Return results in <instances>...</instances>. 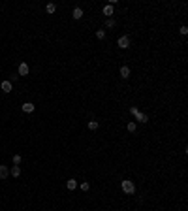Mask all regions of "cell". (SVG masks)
<instances>
[{"mask_svg": "<svg viewBox=\"0 0 188 211\" xmlns=\"http://www.w3.org/2000/svg\"><path fill=\"white\" fill-rule=\"evenodd\" d=\"M121 187H122V192L124 194H134L135 192V185H134V181H130V179H124V181L121 183Z\"/></svg>", "mask_w": 188, "mask_h": 211, "instance_id": "cell-1", "label": "cell"}, {"mask_svg": "<svg viewBox=\"0 0 188 211\" xmlns=\"http://www.w3.org/2000/svg\"><path fill=\"white\" fill-rule=\"evenodd\" d=\"M117 45L121 47V49H128V47L132 45L130 36H121V38H119V42H117Z\"/></svg>", "mask_w": 188, "mask_h": 211, "instance_id": "cell-2", "label": "cell"}, {"mask_svg": "<svg viewBox=\"0 0 188 211\" xmlns=\"http://www.w3.org/2000/svg\"><path fill=\"white\" fill-rule=\"evenodd\" d=\"M28 72H30V68H28V64H26V62H21V64H19L17 75H28Z\"/></svg>", "mask_w": 188, "mask_h": 211, "instance_id": "cell-3", "label": "cell"}, {"mask_svg": "<svg viewBox=\"0 0 188 211\" xmlns=\"http://www.w3.org/2000/svg\"><path fill=\"white\" fill-rule=\"evenodd\" d=\"M103 15H107V19H111L115 15V8L111 6V4H105V6H103Z\"/></svg>", "mask_w": 188, "mask_h": 211, "instance_id": "cell-4", "label": "cell"}, {"mask_svg": "<svg viewBox=\"0 0 188 211\" xmlns=\"http://www.w3.org/2000/svg\"><path fill=\"white\" fill-rule=\"evenodd\" d=\"M0 89H2V93H11V91H13V85H11V81H2L0 83Z\"/></svg>", "mask_w": 188, "mask_h": 211, "instance_id": "cell-5", "label": "cell"}, {"mask_svg": "<svg viewBox=\"0 0 188 211\" xmlns=\"http://www.w3.org/2000/svg\"><path fill=\"white\" fill-rule=\"evenodd\" d=\"M130 74H132V70L128 68V66H122V68L119 70V75H121L122 79H128V77H130Z\"/></svg>", "mask_w": 188, "mask_h": 211, "instance_id": "cell-6", "label": "cell"}, {"mask_svg": "<svg viewBox=\"0 0 188 211\" xmlns=\"http://www.w3.org/2000/svg\"><path fill=\"white\" fill-rule=\"evenodd\" d=\"M34 107H36V106L32 104V102H25V104L21 106V109L25 111V113H32V111H34Z\"/></svg>", "mask_w": 188, "mask_h": 211, "instance_id": "cell-7", "label": "cell"}, {"mask_svg": "<svg viewBox=\"0 0 188 211\" xmlns=\"http://www.w3.org/2000/svg\"><path fill=\"white\" fill-rule=\"evenodd\" d=\"M71 17H74L75 21H79V19L83 17V10H81V8H74V11H71Z\"/></svg>", "mask_w": 188, "mask_h": 211, "instance_id": "cell-8", "label": "cell"}, {"mask_svg": "<svg viewBox=\"0 0 188 211\" xmlns=\"http://www.w3.org/2000/svg\"><path fill=\"white\" fill-rule=\"evenodd\" d=\"M134 117H135V121H139V123H147V121H149L147 113H141V111H137V113H135Z\"/></svg>", "mask_w": 188, "mask_h": 211, "instance_id": "cell-9", "label": "cell"}, {"mask_svg": "<svg viewBox=\"0 0 188 211\" xmlns=\"http://www.w3.org/2000/svg\"><path fill=\"white\" fill-rule=\"evenodd\" d=\"M66 189L68 190H75L77 189V181H75V179H68L66 181Z\"/></svg>", "mask_w": 188, "mask_h": 211, "instance_id": "cell-10", "label": "cell"}, {"mask_svg": "<svg viewBox=\"0 0 188 211\" xmlns=\"http://www.w3.org/2000/svg\"><path fill=\"white\" fill-rule=\"evenodd\" d=\"M10 175V168L8 166H0V179H6Z\"/></svg>", "mask_w": 188, "mask_h": 211, "instance_id": "cell-11", "label": "cell"}, {"mask_svg": "<svg viewBox=\"0 0 188 211\" xmlns=\"http://www.w3.org/2000/svg\"><path fill=\"white\" fill-rule=\"evenodd\" d=\"M10 173H11V177H19L21 175V168H19V166H11Z\"/></svg>", "mask_w": 188, "mask_h": 211, "instance_id": "cell-12", "label": "cell"}, {"mask_svg": "<svg viewBox=\"0 0 188 211\" xmlns=\"http://www.w3.org/2000/svg\"><path fill=\"white\" fill-rule=\"evenodd\" d=\"M45 11H47V13H49V15H53L55 11H57V6H55L53 2H49V4H47V6H45Z\"/></svg>", "mask_w": 188, "mask_h": 211, "instance_id": "cell-13", "label": "cell"}, {"mask_svg": "<svg viewBox=\"0 0 188 211\" xmlns=\"http://www.w3.org/2000/svg\"><path fill=\"white\" fill-rule=\"evenodd\" d=\"M126 128H128V132H132V134H134L135 130H137V125H135V121H130V123L126 125Z\"/></svg>", "mask_w": 188, "mask_h": 211, "instance_id": "cell-14", "label": "cell"}, {"mask_svg": "<svg viewBox=\"0 0 188 211\" xmlns=\"http://www.w3.org/2000/svg\"><path fill=\"white\" fill-rule=\"evenodd\" d=\"M105 26H107V29H115V26H117V21H115L113 17L107 19V21H105Z\"/></svg>", "mask_w": 188, "mask_h": 211, "instance_id": "cell-15", "label": "cell"}, {"mask_svg": "<svg viewBox=\"0 0 188 211\" xmlns=\"http://www.w3.org/2000/svg\"><path fill=\"white\" fill-rule=\"evenodd\" d=\"M87 126H89V130H96V128H98V121H89V123H87Z\"/></svg>", "mask_w": 188, "mask_h": 211, "instance_id": "cell-16", "label": "cell"}, {"mask_svg": "<svg viewBox=\"0 0 188 211\" xmlns=\"http://www.w3.org/2000/svg\"><path fill=\"white\" fill-rule=\"evenodd\" d=\"M79 189H81V190H83V192H87V190H89V189H90V183H89V181H83V183H81V185H79Z\"/></svg>", "mask_w": 188, "mask_h": 211, "instance_id": "cell-17", "label": "cell"}, {"mask_svg": "<svg viewBox=\"0 0 188 211\" xmlns=\"http://www.w3.org/2000/svg\"><path fill=\"white\" fill-rule=\"evenodd\" d=\"M96 38H98V40H103V38H105V30H102V29L96 30Z\"/></svg>", "mask_w": 188, "mask_h": 211, "instance_id": "cell-18", "label": "cell"}, {"mask_svg": "<svg viewBox=\"0 0 188 211\" xmlns=\"http://www.w3.org/2000/svg\"><path fill=\"white\" fill-rule=\"evenodd\" d=\"M21 160H23L21 155H13V166H19V164H21Z\"/></svg>", "mask_w": 188, "mask_h": 211, "instance_id": "cell-19", "label": "cell"}, {"mask_svg": "<svg viewBox=\"0 0 188 211\" xmlns=\"http://www.w3.org/2000/svg\"><path fill=\"white\" fill-rule=\"evenodd\" d=\"M179 32H181L182 36H186L188 34V29H186V26H181V30H179Z\"/></svg>", "mask_w": 188, "mask_h": 211, "instance_id": "cell-20", "label": "cell"}, {"mask_svg": "<svg viewBox=\"0 0 188 211\" xmlns=\"http://www.w3.org/2000/svg\"><path fill=\"white\" fill-rule=\"evenodd\" d=\"M137 111H139V109H137V107H135V106H132V107H130V113H132V115H135V113H137Z\"/></svg>", "mask_w": 188, "mask_h": 211, "instance_id": "cell-21", "label": "cell"}, {"mask_svg": "<svg viewBox=\"0 0 188 211\" xmlns=\"http://www.w3.org/2000/svg\"><path fill=\"white\" fill-rule=\"evenodd\" d=\"M17 77H19V75H15V74H13L10 79H8V81H11V83H13V81H17Z\"/></svg>", "mask_w": 188, "mask_h": 211, "instance_id": "cell-22", "label": "cell"}]
</instances>
